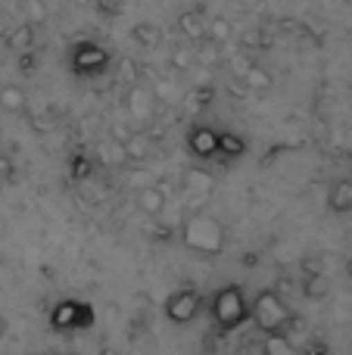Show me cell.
Returning a JSON list of instances; mask_svg holds the SVG:
<instances>
[{
	"instance_id": "4316f807",
	"label": "cell",
	"mask_w": 352,
	"mask_h": 355,
	"mask_svg": "<svg viewBox=\"0 0 352 355\" xmlns=\"http://www.w3.org/2000/svg\"><path fill=\"white\" fill-rule=\"evenodd\" d=\"M193 97H197L200 110H203V106H209V103H212V87H203V91H197Z\"/></svg>"
},
{
	"instance_id": "ffe728a7",
	"label": "cell",
	"mask_w": 352,
	"mask_h": 355,
	"mask_svg": "<svg viewBox=\"0 0 352 355\" xmlns=\"http://www.w3.org/2000/svg\"><path fill=\"white\" fill-rule=\"evenodd\" d=\"M22 12H25V22H31V25L47 22V6H44V0H22Z\"/></svg>"
},
{
	"instance_id": "ba28073f",
	"label": "cell",
	"mask_w": 352,
	"mask_h": 355,
	"mask_svg": "<svg viewBox=\"0 0 352 355\" xmlns=\"http://www.w3.org/2000/svg\"><path fill=\"white\" fill-rule=\"evenodd\" d=\"M187 150L200 162H209L215 156H222V150H218V131L209 128V125H193L187 131Z\"/></svg>"
},
{
	"instance_id": "2e32d148",
	"label": "cell",
	"mask_w": 352,
	"mask_h": 355,
	"mask_svg": "<svg viewBox=\"0 0 352 355\" xmlns=\"http://www.w3.org/2000/svg\"><path fill=\"white\" fill-rule=\"evenodd\" d=\"M212 187H215V181H212L209 172H197V168H193V172L184 175V193L187 196H200V200H203V196L212 193Z\"/></svg>"
},
{
	"instance_id": "1f68e13d",
	"label": "cell",
	"mask_w": 352,
	"mask_h": 355,
	"mask_svg": "<svg viewBox=\"0 0 352 355\" xmlns=\"http://www.w3.org/2000/svg\"><path fill=\"white\" fill-rule=\"evenodd\" d=\"M349 41H352V28H349Z\"/></svg>"
},
{
	"instance_id": "603a6c76",
	"label": "cell",
	"mask_w": 352,
	"mask_h": 355,
	"mask_svg": "<svg viewBox=\"0 0 352 355\" xmlns=\"http://www.w3.org/2000/svg\"><path fill=\"white\" fill-rule=\"evenodd\" d=\"M109 135H112V141H116L118 147H122V144L128 141V137L134 135V131H131L128 125H122V122H112V125H109Z\"/></svg>"
},
{
	"instance_id": "cb8c5ba5",
	"label": "cell",
	"mask_w": 352,
	"mask_h": 355,
	"mask_svg": "<svg viewBox=\"0 0 352 355\" xmlns=\"http://www.w3.org/2000/svg\"><path fill=\"white\" fill-rule=\"evenodd\" d=\"M19 69H22L25 75H31L37 69V56H35V50H28V53H19Z\"/></svg>"
},
{
	"instance_id": "d6986e66",
	"label": "cell",
	"mask_w": 352,
	"mask_h": 355,
	"mask_svg": "<svg viewBox=\"0 0 352 355\" xmlns=\"http://www.w3.org/2000/svg\"><path fill=\"white\" fill-rule=\"evenodd\" d=\"M243 78H247V85H249V87H259V91H268V87H272V75H268L262 66H253V62L247 66Z\"/></svg>"
},
{
	"instance_id": "277c9868",
	"label": "cell",
	"mask_w": 352,
	"mask_h": 355,
	"mask_svg": "<svg viewBox=\"0 0 352 355\" xmlns=\"http://www.w3.org/2000/svg\"><path fill=\"white\" fill-rule=\"evenodd\" d=\"M69 69L81 78H94V75H103L109 69V53L106 47L94 41H75L69 47Z\"/></svg>"
},
{
	"instance_id": "4fadbf2b",
	"label": "cell",
	"mask_w": 352,
	"mask_h": 355,
	"mask_svg": "<svg viewBox=\"0 0 352 355\" xmlns=\"http://www.w3.org/2000/svg\"><path fill=\"white\" fill-rule=\"evenodd\" d=\"M35 37H37V25L22 19V22L6 35V47H10L12 53H28V50H35Z\"/></svg>"
},
{
	"instance_id": "484cf974",
	"label": "cell",
	"mask_w": 352,
	"mask_h": 355,
	"mask_svg": "<svg viewBox=\"0 0 352 355\" xmlns=\"http://www.w3.org/2000/svg\"><path fill=\"white\" fill-rule=\"evenodd\" d=\"M122 72L131 78V85H137V62L134 60H122Z\"/></svg>"
},
{
	"instance_id": "5bb4252c",
	"label": "cell",
	"mask_w": 352,
	"mask_h": 355,
	"mask_svg": "<svg viewBox=\"0 0 352 355\" xmlns=\"http://www.w3.org/2000/svg\"><path fill=\"white\" fill-rule=\"evenodd\" d=\"M0 110L10 112V116H19V112L28 110V94L19 85H0Z\"/></svg>"
},
{
	"instance_id": "9a60e30c",
	"label": "cell",
	"mask_w": 352,
	"mask_h": 355,
	"mask_svg": "<svg viewBox=\"0 0 352 355\" xmlns=\"http://www.w3.org/2000/svg\"><path fill=\"white\" fill-rule=\"evenodd\" d=\"M218 150H222V159H240L247 153V141L237 131H218Z\"/></svg>"
},
{
	"instance_id": "9c48e42d",
	"label": "cell",
	"mask_w": 352,
	"mask_h": 355,
	"mask_svg": "<svg viewBox=\"0 0 352 355\" xmlns=\"http://www.w3.org/2000/svg\"><path fill=\"white\" fill-rule=\"evenodd\" d=\"M134 202H137V209H141L143 215L159 218V215L168 209V193H166V187H162V184H147V187L137 190Z\"/></svg>"
},
{
	"instance_id": "4dcf8cb0",
	"label": "cell",
	"mask_w": 352,
	"mask_h": 355,
	"mask_svg": "<svg viewBox=\"0 0 352 355\" xmlns=\"http://www.w3.org/2000/svg\"><path fill=\"white\" fill-rule=\"evenodd\" d=\"M309 355H324V352H322V349H312V352H309Z\"/></svg>"
},
{
	"instance_id": "52a82bcc",
	"label": "cell",
	"mask_w": 352,
	"mask_h": 355,
	"mask_svg": "<svg viewBox=\"0 0 352 355\" xmlns=\"http://www.w3.org/2000/svg\"><path fill=\"white\" fill-rule=\"evenodd\" d=\"M91 321H94L91 309L75 300H62L60 306L50 312V324H53L56 331H78V327H87Z\"/></svg>"
},
{
	"instance_id": "7c38bea8",
	"label": "cell",
	"mask_w": 352,
	"mask_h": 355,
	"mask_svg": "<svg viewBox=\"0 0 352 355\" xmlns=\"http://www.w3.org/2000/svg\"><path fill=\"white\" fill-rule=\"evenodd\" d=\"M328 209L334 215L352 212V178H340V181L331 184V190H328Z\"/></svg>"
},
{
	"instance_id": "8fae6325",
	"label": "cell",
	"mask_w": 352,
	"mask_h": 355,
	"mask_svg": "<svg viewBox=\"0 0 352 355\" xmlns=\"http://www.w3.org/2000/svg\"><path fill=\"white\" fill-rule=\"evenodd\" d=\"M178 31L187 41H209V22L203 19L200 10H184L178 16Z\"/></svg>"
},
{
	"instance_id": "8992f818",
	"label": "cell",
	"mask_w": 352,
	"mask_h": 355,
	"mask_svg": "<svg viewBox=\"0 0 352 355\" xmlns=\"http://www.w3.org/2000/svg\"><path fill=\"white\" fill-rule=\"evenodd\" d=\"M153 110H156L153 87L143 85V81L131 85L128 94H125V116H128L131 122H150V119H153Z\"/></svg>"
},
{
	"instance_id": "7a4b0ae2",
	"label": "cell",
	"mask_w": 352,
	"mask_h": 355,
	"mask_svg": "<svg viewBox=\"0 0 352 355\" xmlns=\"http://www.w3.org/2000/svg\"><path fill=\"white\" fill-rule=\"evenodd\" d=\"M209 315H212V321H215L218 331H225V334H231V331H237L240 324H247L249 302H247V296H243V290L237 287V284L222 287L215 296H212Z\"/></svg>"
},
{
	"instance_id": "7402d4cb",
	"label": "cell",
	"mask_w": 352,
	"mask_h": 355,
	"mask_svg": "<svg viewBox=\"0 0 352 355\" xmlns=\"http://www.w3.org/2000/svg\"><path fill=\"white\" fill-rule=\"evenodd\" d=\"M72 178H78V181H87V178H91V159H87V156H72Z\"/></svg>"
},
{
	"instance_id": "e0dca14e",
	"label": "cell",
	"mask_w": 352,
	"mask_h": 355,
	"mask_svg": "<svg viewBox=\"0 0 352 355\" xmlns=\"http://www.w3.org/2000/svg\"><path fill=\"white\" fill-rule=\"evenodd\" d=\"M262 355H299V352L284 334H265V340H262Z\"/></svg>"
},
{
	"instance_id": "f1b7e54d",
	"label": "cell",
	"mask_w": 352,
	"mask_h": 355,
	"mask_svg": "<svg viewBox=\"0 0 352 355\" xmlns=\"http://www.w3.org/2000/svg\"><path fill=\"white\" fill-rule=\"evenodd\" d=\"M72 3H78V6H87V3H91V0H72Z\"/></svg>"
},
{
	"instance_id": "5b68a950",
	"label": "cell",
	"mask_w": 352,
	"mask_h": 355,
	"mask_svg": "<svg viewBox=\"0 0 352 355\" xmlns=\"http://www.w3.org/2000/svg\"><path fill=\"white\" fill-rule=\"evenodd\" d=\"M200 309H203V296H200L197 290L184 287V290H175L166 300V318L172 321V324H191L200 315Z\"/></svg>"
},
{
	"instance_id": "f546056e",
	"label": "cell",
	"mask_w": 352,
	"mask_h": 355,
	"mask_svg": "<svg viewBox=\"0 0 352 355\" xmlns=\"http://www.w3.org/2000/svg\"><path fill=\"white\" fill-rule=\"evenodd\" d=\"M346 271H349V277H352V259H349V262H346Z\"/></svg>"
},
{
	"instance_id": "30bf717a",
	"label": "cell",
	"mask_w": 352,
	"mask_h": 355,
	"mask_svg": "<svg viewBox=\"0 0 352 355\" xmlns=\"http://www.w3.org/2000/svg\"><path fill=\"white\" fill-rule=\"evenodd\" d=\"M122 153H125V162L141 166V162H147L150 156H153V137H150L147 131H134V135L122 144Z\"/></svg>"
},
{
	"instance_id": "3957f363",
	"label": "cell",
	"mask_w": 352,
	"mask_h": 355,
	"mask_svg": "<svg viewBox=\"0 0 352 355\" xmlns=\"http://www.w3.org/2000/svg\"><path fill=\"white\" fill-rule=\"evenodd\" d=\"M249 318L256 321L262 334H284V327L293 321V312L278 290H262L249 306Z\"/></svg>"
},
{
	"instance_id": "d4e9b609",
	"label": "cell",
	"mask_w": 352,
	"mask_h": 355,
	"mask_svg": "<svg viewBox=\"0 0 352 355\" xmlns=\"http://www.w3.org/2000/svg\"><path fill=\"white\" fill-rule=\"evenodd\" d=\"M10 178H12V159L6 153H0V187H3Z\"/></svg>"
},
{
	"instance_id": "44dd1931",
	"label": "cell",
	"mask_w": 352,
	"mask_h": 355,
	"mask_svg": "<svg viewBox=\"0 0 352 355\" xmlns=\"http://www.w3.org/2000/svg\"><path fill=\"white\" fill-rule=\"evenodd\" d=\"M231 37V22L228 19H212L209 22V41L212 44H225Z\"/></svg>"
},
{
	"instance_id": "6da1fadb",
	"label": "cell",
	"mask_w": 352,
	"mask_h": 355,
	"mask_svg": "<svg viewBox=\"0 0 352 355\" xmlns=\"http://www.w3.org/2000/svg\"><path fill=\"white\" fill-rule=\"evenodd\" d=\"M181 243L200 256H218L225 250V227L209 212H193L181 221Z\"/></svg>"
},
{
	"instance_id": "83f0119b",
	"label": "cell",
	"mask_w": 352,
	"mask_h": 355,
	"mask_svg": "<svg viewBox=\"0 0 352 355\" xmlns=\"http://www.w3.org/2000/svg\"><path fill=\"white\" fill-rule=\"evenodd\" d=\"M172 62H175L178 69H187V66H191V56H187V50H178V53L172 56Z\"/></svg>"
},
{
	"instance_id": "ac0fdd59",
	"label": "cell",
	"mask_w": 352,
	"mask_h": 355,
	"mask_svg": "<svg viewBox=\"0 0 352 355\" xmlns=\"http://www.w3.org/2000/svg\"><path fill=\"white\" fill-rule=\"evenodd\" d=\"M131 37H134L141 47H159L162 31L156 28L153 22H134V28H131Z\"/></svg>"
}]
</instances>
